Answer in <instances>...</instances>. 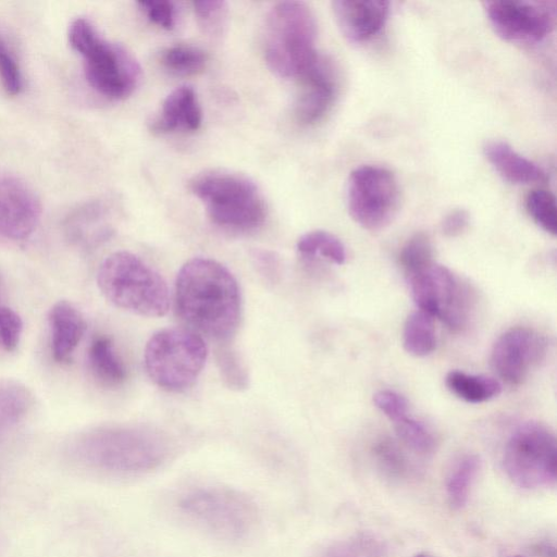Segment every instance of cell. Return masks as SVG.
<instances>
[{
    "mask_svg": "<svg viewBox=\"0 0 557 557\" xmlns=\"http://www.w3.org/2000/svg\"><path fill=\"white\" fill-rule=\"evenodd\" d=\"M174 302L190 330L221 344L238 327L240 289L232 272L216 260L195 257L186 261L175 280Z\"/></svg>",
    "mask_w": 557,
    "mask_h": 557,
    "instance_id": "cell-1",
    "label": "cell"
},
{
    "mask_svg": "<svg viewBox=\"0 0 557 557\" xmlns=\"http://www.w3.org/2000/svg\"><path fill=\"white\" fill-rule=\"evenodd\" d=\"M164 437L137 426H99L79 433L69 446L79 466L112 474H138L158 468L166 458Z\"/></svg>",
    "mask_w": 557,
    "mask_h": 557,
    "instance_id": "cell-2",
    "label": "cell"
},
{
    "mask_svg": "<svg viewBox=\"0 0 557 557\" xmlns=\"http://www.w3.org/2000/svg\"><path fill=\"white\" fill-rule=\"evenodd\" d=\"M317 22L302 1H282L269 11L264 27V58L277 76H302L319 59Z\"/></svg>",
    "mask_w": 557,
    "mask_h": 557,
    "instance_id": "cell-3",
    "label": "cell"
},
{
    "mask_svg": "<svg viewBox=\"0 0 557 557\" xmlns=\"http://www.w3.org/2000/svg\"><path fill=\"white\" fill-rule=\"evenodd\" d=\"M97 284L115 307L131 313L158 318L170 307V293L163 277L129 251L109 255L99 265Z\"/></svg>",
    "mask_w": 557,
    "mask_h": 557,
    "instance_id": "cell-4",
    "label": "cell"
},
{
    "mask_svg": "<svg viewBox=\"0 0 557 557\" xmlns=\"http://www.w3.org/2000/svg\"><path fill=\"white\" fill-rule=\"evenodd\" d=\"M189 188L203 203L209 219L224 230L251 232L265 220L263 196L255 182L244 174L206 171L193 177Z\"/></svg>",
    "mask_w": 557,
    "mask_h": 557,
    "instance_id": "cell-5",
    "label": "cell"
},
{
    "mask_svg": "<svg viewBox=\"0 0 557 557\" xmlns=\"http://www.w3.org/2000/svg\"><path fill=\"white\" fill-rule=\"evenodd\" d=\"M69 42L84 60L85 77L101 96L120 100L128 97L140 81V66L121 45L103 38L94 24L75 18L69 27Z\"/></svg>",
    "mask_w": 557,
    "mask_h": 557,
    "instance_id": "cell-6",
    "label": "cell"
},
{
    "mask_svg": "<svg viewBox=\"0 0 557 557\" xmlns=\"http://www.w3.org/2000/svg\"><path fill=\"white\" fill-rule=\"evenodd\" d=\"M177 505L189 522L223 542L248 539L259 522L256 503L233 487L199 486L185 493Z\"/></svg>",
    "mask_w": 557,
    "mask_h": 557,
    "instance_id": "cell-7",
    "label": "cell"
},
{
    "mask_svg": "<svg viewBox=\"0 0 557 557\" xmlns=\"http://www.w3.org/2000/svg\"><path fill=\"white\" fill-rule=\"evenodd\" d=\"M207 356L200 334L186 327H165L146 343L144 366L156 385L169 392H182L196 382Z\"/></svg>",
    "mask_w": 557,
    "mask_h": 557,
    "instance_id": "cell-8",
    "label": "cell"
},
{
    "mask_svg": "<svg viewBox=\"0 0 557 557\" xmlns=\"http://www.w3.org/2000/svg\"><path fill=\"white\" fill-rule=\"evenodd\" d=\"M556 437L540 422L520 424L509 436L503 454V467L517 486L524 490L556 485Z\"/></svg>",
    "mask_w": 557,
    "mask_h": 557,
    "instance_id": "cell-9",
    "label": "cell"
},
{
    "mask_svg": "<svg viewBox=\"0 0 557 557\" xmlns=\"http://www.w3.org/2000/svg\"><path fill=\"white\" fill-rule=\"evenodd\" d=\"M399 187L395 175L377 165H362L349 174L347 208L352 220L370 231L386 226L399 207Z\"/></svg>",
    "mask_w": 557,
    "mask_h": 557,
    "instance_id": "cell-10",
    "label": "cell"
},
{
    "mask_svg": "<svg viewBox=\"0 0 557 557\" xmlns=\"http://www.w3.org/2000/svg\"><path fill=\"white\" fill-rule=\"evenodd\" d=\"M408 281L419 310L437 317L453 330L465 325L469 313L468 290L448 268L432 263L409 275Z\"/></svg>",
    "mask_w": 557,
    "mask_h": 557,
    "instance_id": "cell-11",
    "label": "cell"
},
{
    "mask_svg": "<svg viewBox=\"0 0 557 557\" xmlns=\"http://www.w3.org/2000/svg\"><path fill=\"white\" fill-rule=\"evenodd\" d=\"M483 7L494 32L507 41L540 42L555 25V9L549 2L496 0Z\"/></svg>",
    "mask_w": 557,
    "mask_h": 557,
    "instance_id": "cell-12",
    "label": "cell"
},
{
    "mask_svg": "<svg viewBox=\"0 0 557 557\" xmlns=\"http://www.w3.org/2000/svg\"><path fill=\"white\" fill-rule=\"evenodd\" d=\"M547 339L537 331L516 326L504 332L495 341L491 351V364L496 374L510 385L521 384L546 356Z\"/></svg>",
    "mask_w": 557,
    "mask_h": 557,
    "instance_id": "cell-13",
    "label": "cell"
},
{
    "mask_svg": "<svg viewBox=\"0 0 557 557\" xmlns=\"http://www.w3.org/2000/svg\"><path fill=\"white\" fill-rule=\"evenodd\" d=\"M116 223L115 203L109 198H95L69 212L63 221V232L73 246L92 250L114 235Z\"/></svg>",
    "mask_w": 557,
    "mask_h": 557,
    "instance_id": "cell-14",
    "label": "cell"
},
{
    "mask_svg": "<svg viewBox=\"0 0 557 557\" xmlns=\"http://www.w3.org/2000/svg\"><path fill=\"white\" fill-rule=\"evenodd\" d=\"M41 203L34 189L16 177L0 178V236L24 240L36 230Z\"/></svg>",
    "mask_w": 557,
    "mask_h": 557,
    "instance_id": "cell-15",
    "label": "cell"
},
{
    "mask_svg": "<svg viewBox=\"0 0 557 557\" xmlns=\"http://www.w3.org/2000/svg\"><path fill=\"white\" fill-rule=\"evenodd\" d=\"M335 22L349 42L368 41L381 32L389 15L385 0H336L332 2Z\"/></svg>",
    "mask_w": 557,
    "mask_h": 557,
    "instance_id": "cell-16",
    "label": "cell"
},
{
    "mask_svg": "<svg viewBox=\"0 0 557 557\" xmlns=\"http://www.w3.org/2000/svg\"><path fill=\"white\" fill-rule=\"evenodd\" d=\"M299 78L301 89L296 101L295 115L299 123L310 125L321 120L331 108L336 92L335 81L320 57Z\"/></svg>",
    "mask_w": 557,
    "mask_h": 557,
    "instance_id": "cell-17",
    "label": "cell"
},
{
    "mask_svg": "<svg viewBox=\"0 0 557 557\" xmlns=\"http://www.w3.org/2000/svg\"><path fill=\"white\" fill-rule=\"evenodd\" d=\"M48 321L52 357L58 363H66L85 333L84 317L73 304L60 300L51 307Z\"/></svg>",
    "mask_w": 557,
    "mask_h": 557,
    "instance_id": "cell-18",
    "label": "cell"
},
{
    "mask_svg": "<svg viewBox=\"0 0 557 557\" xmlns=\"http://www.w3.org/2000/svg\"><path fill=\"white\" fill-rule=\"evenodd\" d=\"M201 108L190 86H180L163 100L159 114L151 122L158 133L196 131L201 124Z\"/></svg>",
    "mask_w": 557,
    "mask_h": 557,
    "instance_id": "cell-19",
    "label": "cell"
},
{
    "mask_svg": "<svg viewBox=\"0 0 557 557\" xmlns=\"http://www.w3.org/2000/svg\"><path fill=\"white\" fill-rule=\"evenodd\" d=\"M483 153L495 171L509 183L531 184L542 182L545 177L536 163L518 153L506 141H486Z\"/></svg>",
    "mask_w": 557,
    "mask_h": 557,
    "instance_id": "cell-20",
    "label": "cell"
},
{
    "mask_svg": "<svg viewBox=\"0 0 557 557\" xmlns=\"http://www.w3.org/2000/svg\"><path fill=\"white\" fill-rule=\"evenodd\" d=\"M88 363L94 376L104 386L117 387L127 377V369L110 337L96 336L88 349Z\"/></svg>",
    "mask_w": 557,
    "mask_h": 557,
    "instance_id": "cell-21",
    "label": "cell"
},
{
    "mask_svg": "<svg viewBox=\"0 0 557 557\" xmlns=\"http://www.w3.org/2000/svg\"><path fill=\"white\" fill-rule=\"evenodd\" d=\"M445 384L451 394L471 404L491 400L502 392V385L496 379L458 370H451L446 374Z\"/></svg>",
    "mask_w": 557,
    "mask_h": 557,
    "instance_id": "cell-22",
    "label": "cell"
},
{
    "mask_svg": "<svg viewBox=\"0 0 557 557\" xmlns=\"http://www.w3.org/2000/svg\"><path fill=\"white\" fill-rule=\"evenodd\" d=\"M481 468L480 457L467 454L453 466L446 479V495L454 509H461L469 499L471 487Z\"/></svg>",
    "mask_w": 557,
    "mask_h": 557,
    "instance_id": "cell-23",
    "label": "cell"
},
{
    "mask_svg": "<svg viewBox=\"0 0 557 557\" xmlns=\"http://www.w3.org/2000/svg\"><path fill=\"white\" fill-rule=\"evenodd\" d=\"M33 405L29 389L20 382L0 379V432L20 423Z\"/></svg>",
    "mask_w": 557,
    "mask_h": 557,
    "instance_id": "cell-24",
    "label": "cell"
},
{
    "mask_svg": "<svg viewBox=\"0 0 557 557\" xmlns=\"http://www.w3.org/2000/svg\"><path fill=\"white\" fill-rule=\"evenodd\" d=\"M403 345L412 356L430 355L436 347L433 317L422 310L411 312L404 324Z\"/></svg>",
    "mask_w": 557,
    "mask_h": 557,
    "instance_id": "cell-25",
    "label": "cell"
},
{
    "mask_svg": "<svg viewBox=\"0 0 557 557\" xmlns=\"http://www.w3.org/2000/svg\"><path fill=\"white\" fill-rule=\"evenodd\" d=\"M296 247L306 258L321 257L338 265L346 261L344 244L326 231L315 230L304 234L297 240Z\"/></svg>",
    "mask_w": 557,
    "mask_h": 557,
    "instance_id": "cell-26",
    "label": "cell"
},
{
    "mask_svg": "<svg viewBox=\"0 0 557 557\" xmlns=\"http://www.w3.org/2000/svg\"><path fill=\"white\" fill-rule=\"evenodd\" d=\"M160 62L173 75L193 76L203 71L207 55L198 47L181 44L163 50Z\"/></svg>",
    "mask_w": 557,
    "mask_h": 557,
    "instance_id": "cell-27",
    "label": "cell"
},
{
    "mask_svg": "<svg viewBox=\"0 0 557 557\" xmlns=\"http://www.w3.org/2000/svg\"><path fill=\"white\" fill-rule=\"evenodd\" d=\"M215 361L224 384L233 391H244L249 386V373L240 355L226 344L215 351Z\"/></svg>",
    "mask_w": 557,
    "mask_h": 557,
    "instance_id": "cell-28",
    "label": "cell"
},
{
    "mask_svg": "<svg viewBox=\"0 0 557 557\" xmlns=\"http://www.w3.org/2000/svg\"><path fill=\"white\" fill-rule=\"evenodd\" d=\"M399 263L407 276L434 263L433 247L428 234L418 232L407 239L399 253Z\"/></svg>",
    "mask_w": 557,
    "mask_h": 557,
    "instance_id": "cell-29",
    "label": "cell"
},
{
    "mask_svg": "<svg viewBox=\"0 0 557 557\" xmlns=\"http://www.w3.org/2000/svg\"><path fill=\"white\" fill-rule=\"evenodd\" d=\"M393 423L398 438L414 453L426 456L435 450L436 438L424 423L408 416Z\"/></svg>",
    "mask_w": 557,
    "mask_h": 557,
    "instance_id": "cell-30",
    "label": "cell"
},
{
    "mask_svg": "<svg viewBox=\"0 0 557 557\" xmlns=\"http://www.w3.org/2000/svg\"><path fill=\"white\" fill-rule=\"evenodd\" d=\"M525 209L532 220L546 233H557V206L555 196L544 189H533L525 198Z\"/></svg>",
    "mask_w": 557,
    "mask_h": 557,
    "instance_id": "cell-31",
    "label": "cell"
},
{
    "mask_svg": "<svg viewBox=\"0 0 557 557\" xmlns=\"http://www.w3.org/2000/svg\"><path fill=\"white\" fill-rule=\"evenodd\" d=\"M193 8L198 25L203 34L212 38H219L224 34L228 14L225 1H194Z\"/></svg>",
    "mask_w": 557,
    "mask_h": 557,
    "instance_id": "cell-32",
    "label": "cell"
},
{
    "mask_svg": "<svg viewBox=\"0 0 557 557\" xmlns=\"http://www.w3.org/2000/svg\"><path fill=\"white\" fill-rule=\"evenodd\" d=\"M324 557H386V554L379 540L358 534L333 544Z\"/></svg>",
    "mask_w": 557,
    "mask_h": 557,
    "instance_id": "cell-33",
    "label": "cell"
},
{
    "mask_svg": "<svg viewBox=\"0 0 557 557\" xmlns=\"http://www.w3.org/2000/svg\"><path fill=\"white\" fill-rule=\"evenodd\" d=\"M374 456L381 469L391 478L400 479L408 473V461L393 441L385 438L374 446Z\"/></svg>",
    "mask_w": 557,
    "mask_h": 557,
    "instance_id": "cell-34",
    "label": "cell"
},
{
    "mask_svg": "<svg viewBox=\"0 0 557 557\" xmlns=\"http://www.w3.org/2000/svg\"><path fill=\"white\" fill-rule=\"evenodd\" d=\"M0 81L7 94L11 96L18 95L23 88L20 65L2 40H0Z\"/></svg>",
    "mask_w": 557,
    "mask_h": 557,
    "instance_id": "cell-35",
    "label": "cell"
},
{
    "mask_svg": "<svg viewBox=\"0 0 557 557\" xmlns=\"http://www.w3.org/2000/svg\"><path fill=\"white\" fill-rule=\"evenodd\" d=\"M140 10L147 18L163 29L171 30L176 24V8L169 0L138 1Z\"/></svg>",
    "mask_w": 557,
    "mask_h": 557,
    "instance_id": "cell-36",
    "label": "cell"
},
{
    "mask_svg": "<svg viewBox=\"0 0 557 557\" xmlns=\"http://www.w3.org/2000/svg\"><path fill=\"white\" fill-rule=\"evenodd\" d=\"M23 322L21 317L12 309L0 306V346L7 350H14L21 339Z\"/></svg>",
    "mask_w": 557,
    "mask_h": 557,
    "instance_id": "cell-37",
    "label": "cell"
},
{
    "mask_svg": "<svg viewBox=\"0 0 557 557\" xmlns=\"http://www.w3.org/2000/svg\"><path fill=\"white\" fill-rule=\"evenodd\" d=\"M373 403L392 422L408 416L407 399L394 391H379L373 396Z\"/></svg>",
    "mask_w": 557,
    "mask_h": 557,
    "instance_id": "cell-38",
    "label": "cell"
},
{
    "mask_svg": "<svg viewBox=\"0 0 557 557\" xmlns=\"http://www.w3.org/2000/svg\"><path fill=\"white\" fill-rule=\"evenodd\" d=\"M258 272L269 282L274 283L281 275L278 258L271 251L257 250L252 255Z\"/></svg>",
    "mask_w": 557,
    "mask_h": 557,
    "instance_id": "cell-39",
    "label": "cell"
},
{
    "mask_svg": "<svg viewBox=\"0 0 557 557\" xmlns=\"http://www.w3.org/2000/svg\"><path fill=\"white\" fill-rule=\"evenodd\" d=\"M470 215L465 209L449 211L441 223V231L447 237L461 235L469 226Z\"/></svg>",
    "mask_w": 557,
    "mask_h": 557,
    "instance_id": "cell-40",
    "label": "cell"
},
{
    "mask_svg": "<svg viewBox=\"0 0 557 557\" xmlns=\"http://www.w3.org/2000/svg\"><path fill=\"white\" fill-rule=\"evenodd\" d=\"M534 550L539 557H556L555 545L547 541L536 544Z\"/></svg>",
    "mask_w": 557,
    "mask_h": 557,
    "instance_id": "cell-41",
    "label": "cell"
},
{
    "mask_svg": "<svg viewBox=\"0 0 557 557\" xmlns=\"http://www.w3.org/2000/svg\"><path fill=\"white\" fill-rule=\"evenodd\" d=\"M414 557H433V556L425 554V553H420V554H417Z\"/></svg>",
    "mask_w": 557,
    "mask_h": 557,
    "instance_id": "cell-42",
    "label": "cell"
},
{
    "mask_svg": "<svg viewBox=\"0 0 557 557\" xmlns=\"http://www.w3.org/2000/svg\"><path fill=\"white\" fill-rule=\"evenodd\" d=\"M509 557H522V556H520V555H513V556H509Z\"/></svg>",
    "mask_w": 557,
    "mask_h": 557,
    "instance_id": "cell-43",
    "label": "cell"
}]
</instances>
